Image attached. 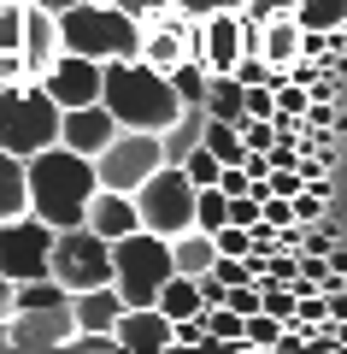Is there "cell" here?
<instances>
[{
	"label": "cell",
	"instance_id": "d4e9b609",
	"mask_svg": "<svg viewBox=\"0 0 347 354\" xmlns=\"http://www.w3.org/2000/svg\"><path fill=\"white\" fill-rule=\"evenodd\" d=\"M200 319H206V337H212V348H248V337H241V313L230 301H212V307H200Z\"/></svg>",
	"mask_w": 347,
	"mask_h": 354
},
{
	"label": "cell",
	"instance_id": "8992f818",
	"mask_svg": "<svg viewBox=\"0 0 347 354\" xmlns=\"http://www.w3.org/2000/svg\"><path fill=\"white\" fill-rule=\"evenodd\" d=\"M48 272L65 283V290H95V283H112V242L88 225H65L53 230V254H48Z\"/></svg>",
	"mask_w": 347,
	"mask_h": 354
},
{
	"label": "cell",
	"instance_id": "52a82bcc",
	"mask_svg": "<svg viewBox=\"0 0 347 354\" xmlns=\"http://www.w3.org/2000/svg\"><path fill=\"white\" fill-rule=\"evenodd\" d=\"M136 213H141V230H159V236H177V230L195 225V183H188L183 165L165 160L159 171H148V183H136Z\"/></svg>",
	"mask_w": 347,
	"mask_h": 354
},
{
	"label": "cell",
	"instance_id": "ac0fdd59",
	"mask_svg": "<svg viewBox=\"0 0 347 354\" xmlns=\"http://www.w3.org/2000/svg\"><path fill=\"white\" fill-rule=\"evenodd\" d=\"M118 313H124V295L112 290V283H95V290H77L71 295L77 330H112V325H118Z\"/></svg>",
	"mask_w": 347,
	"mask_h": 354
},
{
	"label": "cell",
	"instance_id": "e0dca14e",
	"mask_svg": "<svg viewBox=\"0 0 347 354\" xmlns=\"http://www.w3.org/2000/svg\"><path fill=\"white\" fill-rule=\"evenodd\" d=\"M83 225H88V230H100L106 242L130 236V230L141 225L136 195H124V189H95V201H88V218H83Z\"/></svg>",
	"mask_w": 347,
	"mask_h": 354
},
{
	"label": "cell",
	"instance_id": "2e32d148",
	"mask_svg": "<svg viewBox=\"0 0 347 354\" xmlns=\"http://www.w3.org/2000/svg\"><path fill=\"white\" fill-rule=\"evenodd\" d=\"M236 59H241V12H206L200 18V65L236 71Z\"/></svg>",
	"mask_w": 347,
	"mask_h": 354
},
{
	"label": "cell",
	"instance_id": "74e56055",
	"mask_svg": "<svg viewBox=\"0 0 347 354\" xmlns=\"http://www.w3.org/2000/svg\"><path fill=\"white\" fill-rule=\"evenodd\" d=\"M18 77H24V59L18 53H0V83H18Z\"/></svg>",
	"mask_w": 347,
	"mask_h": 354
},
{
	"label": "cell",
	"instance_id": "1f68e13d",
	"mask_svg": "<svg viewBox=\"0 0 347 354\" xmlns=\"http://www.w3.org/2000/svg\"><path fill=\"white\" fill-rule=\"evenodd\" d=\"M65 348L71 354H118V337H112V330H71Z\"/></svg>",
	"mask_w": 347,
	"mask_h": 354
},
{
	"label": "cell",
	"instance_id": "484cf974",
	"mask_svg": "<svg viewBox=\"0 0 347 354\" xmlns=\"http://www.w3.org/2000/svg\"><path fill=\"white\" fill-rule=\"evenodd\" d=\"M295 24L300 30H335V24H347V0H295Z\"/></svg>",
	"mask_w": 347,
	"mask_h": 354
},
{
	"label": "cell",
	"instance_id": "4dcf8cb0",
	"mask_svg": "<svg viewBox=\"0 0 347 354\" xmlns=\"http://www.w3.org/2000/svg\"><path fill=\"white\" fill-rule=\"evenodd\" d=\"M24 41V0H0V53H18Z\"/></svg>",
	"mask_w": 347,
	"mask_h": 354
},
{
	"label": "cell",
	"instance_id": "9a60e30c",
	"mask_svg": "<svg viewBox=\"0 0 347 354\" xmlns=\"http://www.w3.org/2000/svg\"><path fill=\"white\" fill-rule=\"evenodd\" d=\"M112 337H118V348H130V354H159V348H171V319L159 313V307H124L118 313V325H112Z\"/></svg>",
	"mask_w": 347,
	"mask_h": 354
},
{
	"label": "cell",
	"instance_id": "f35d334b",
	"mask_svg": "<svg viewBox=\"0 0 347 354\" xmlns=\"http://www.w3.org/2000/svg\"><path fill=\"white\" fill-rule=\"evenodd\" d=\"M324 254H330V272H341V278H347V248H341V242H335V248H324Z\"/></svg>",
	"mask_w": 347,
	"mask_h": 354
},
{
	"label": "cell",
	"instance_id": "d6986e66",
	"mask_svg": "<svg viewBox=\"0 0 347 354\" xmlns=\"http://www.w3.org/2000/svg\"><path fill=\"white\" fill-rule=\"evenodd\" d=\"M212 260H218V242H212V230L188 225L171 236V266L177 272H188V278H200V272H212Z\"/></svg>",
	"mask_w": 347,
	"mask_h": 354
},
{
	"label": "cell",
	"instance_id": "277c9868",
	"mask_svg": "<svg viewBox=\"0 0 347 354\" xmlns=\"http://www.w3.org/2000/svg\"><path fill=\"white\" fill-rule=\"evenodd\" d=\"M59 113L65 106L53 101L41 77H18V83H0V148L6 153H36L48 142H59Z\"/></svg>",
	"mask_w": 347,
	"mask_h": 354
},
{
	"label": "cell",
	"instance_id": "60d3db41",
	"mask_svg": "<svg viewBox=\"0 0 347 354\" xmlns=\"http://www.w3.org/2000/svg\"><path fill=\"white\" fill-rule=\"evenodd\" d=\"M330 337H335V348H347V319H330Z\"/></svg>",
	"mask_w": 347,
	"mask_h": 354
},
{
	"label": "cell",
	"instance_id": "b9f144b4",
	"mask_svg": "<svg viewBox=\"0 0 347 354\" xmlns=\"http://www.w3.org/2000/svg\"><path fill=\"white\" fill-rule=\"evenodd\" d=\"M41 6H48V12H65V6H77V0H41Z\"/></svg>",
	"mask_w": 347,
	"mask_h": 354
},
{
	"label": "cell",
	"instance_id": "30bf717a",
	"mask_svg": "<svg viewBox=\"0 0 347 354\" xmlns=\"http://www.w3.org/2000/svg\"><path fill=\"white\" fill-rule=\"evenodd\" d=\"M71 330H77L71 295H65V301H30V307H12V313H6V348H24V354L65 348Z\"/></svg>",
	"mask_w": 347,
	"mask_h": 354
},
{
	"label": "cell",
	"instance_id": "44dd1931",
	"mask_svg": "<svg viewBox=\"0 0 347 354\" xmlns=\"http://www.w3.org/2000/svg\"><path fill=\"white\" fill-rule=\"evenodd\" d=\"M30 213V177H24V153L0 148V218Z\"/></svg>",
	"mask_w": 347,
	"mask_h": 354
},
{
	"label": "cell",
	"instance_id": "836d02e7",
	"mask_svg": "<svg viewBox=\"0 0 347 354\" xmlns=\"http://www.w3.org/2000/svg\"><path fill=\"white\" fill-rule=\"evenodd\" d=\"M241 106H248V118H271L277 113V101H271L265 83H241Z\"/></svg>",
	"mask_w": 347,
	"mask_h": 354
},
{
	"label": "cell",
	"instance_id": "603a6c76",
	"mask_svg": "<svg viewBox=\"0 0 347 354\" xmlns=\"http://www.w3.org/2000/svg\"><path fill=\"white\" fill-rule=\"evenodd\" d=\"M153 307H159L165 319H188V313H200V290H195V278H188V272H171V278L159 283V295H153Z\"/></svg>",
	"mask_w": 347,
	"mask_h": 354
},
{
	"label": "cell",
	"instance_id": "ffe728a7",
	"mask_svg": "<svg viewBox=\"0 0 347 354\" xmlns=\"http://www.w3.org/2000/svg\"><path fill=\"white\" fill-rule=\"evenodd\" d=\"M200 136H206V106H183V113L159 130V148H165V160H171V165H183V153L200 148Z\"/></svg>",
	"mask_w": 347,
	"mask_h": 354
},
{
	"label": "cell",
	"instance_id": "ba28073f",
	"mask_svg": "<svg viewBox=\"0 0 347 354\" xmlns=\"http://www.w3.org/2000/svg\"><path fill=\"white\" fill-rule=\"evenodd\" d=\"M159 165H165L159 130H130V124H118V136L95 153L100 189H124V195L136 189V183H148V171H159Z\"/></svg>",
	"mask_w": 347,
	"mask_h": 354
},
{
	"label": "cell",
	"instance_id": "7c38bea8",
	"mask_svg": "<svg viewBox=\"0 0 347 354\" xmlns=\"http://www.w3.org/2000/svg\"><path fill=\"white\" fill-rule=\"evenodd\" d=\"M41 88H48L59 106H83L100 101V59H83V53H53V65L41 71Z\"/></svg>",
	"mask_w": 347,
	"mask_h": 354
},
{
	"label": "cell",
	"instance_id": "f546056e",
	"mask_svg": "<svg viewBox=\"0 0 347 354\" xmlns=\"http://www.w3.org/2000/svg\"><path fill=\"white\" fill-rule=\"evenodd\" d=\"M183 171H188V183H195V189H206V183H218L224 160L206 148V142H200V148H188V153H183Z\"/></svg>",
	"mask_w": 347,
	"mask_h": 354
},
{
	"label": "cell",
	"instance_id": "3957f363",
	"mask_svg": "<svg viewBox=\"0 0 347 354\" xmlns=\"http://www.w3.org/2000/svg\"><path fill=\"white\" fill-rule=\"evenodd\" d=\"M59 48L83 59H136L141 53V18L112 0H77L59 12Z\"/></svg>",
	"mask_w": 347,
	"mask_h": 354
},
{
	"label": "cell",
	"instance_id": "7402d4cb",
	"mask_svg": "<svg viewBox=\"0 0 347 354\" xmlns=\"http://www.w3.org/2000/svg\"><path fill=\"white\" fill-rule=\"evenodd\" d=\"M206 106L212 118H230V124H241L248 118V106H241V83H236V71H212L206 77Z\"/></svg>",
	"mask_w": 347,
	"mask_h": 354
},
{
	"label": "cell",
	"instance_id": "8d00e7d4",
	"mask_svg": "<svg viewBox=\"0 0 347 354\" xmlns=\"http://www.w3.org/2000/svg\"><path fill=\"white\" fill-rule=\"evenodd\" d=\"M112 6H124V12L148 18V12H159V6H171V0H112Z\"/></svg>",
	"mask_w": 347,
	"mask_h": 354
},
{
	"label": "cell",
	"instance_id": "5bb4252c",
	"mask_svg": "<svg viewBox=\"0 0 347 354\" xmlns=\"http://www.w3.org/2000/svg\"><path fill=\"white\" fill-rule=\"evenodd\" d=\"M59 53V12H48L41 0H24V41H18V59L24 77H41Z\"/></svg>",
	"mask_w": 347,
	"mask_h": 354
},
{
	"label": "cell",
	"instance_id": "d590c367",
	"mask_svg": "<svg viewBox=\"0 0 347 354\" xmlns=\"http://www.w3.org/2000/svg\"><path fill=\"white\" fill-rule=\"evenodd\" d=\"M241 12H253V18H283V12H295V0H241Z\"/></svg>",
	"mask_w": 347,
	"mask_h": 354
},
{
	"label": "cell",
	"instance_id": "83f0119b",
	"mask_svg": "<svg viewBox=\"0 0 347 354\" xmlns=\"http://www.w3.org/2000/svg\"><path fill=\"white\" fill-rule=\"evenodd\" d=\"M195 225H200V230H218V225H230V195H224L218 183L195 189Z\"/></svg>",
	"mask_w": 347,
	"mask_h": 354
},
{
	"label": "cell",
	"instance_id": "4316f807",
	"mask_svg": "<svg viewBox=\"0 0 347 354\" xmlns=\"http://www.w3.org/2000/svg\"><path fill=\"white\" fill-rule=\"evenodd\" d=\"M165 77H171V88H177V101H183V106H200V101H206V65H200V59H183V65H171V71H165Z\"/></svg>",
	"mask_w": 347,
	"mask_h": 354
},
{
	"label": "cell",
	"instance_id": "7a4b0ae2",
	"mask_svg": "<svg viewBox=\"0 0 347 354\" xmlns=\"http://www.w3.org/2000/svg\"><path fill=\"white\" fill-rule=\"evenodd\" d=\"M100 106L130 130H165L183 113L171 77L153 71L148 59H106L100 65Z\"/></svg>",
	"mask_w": 347,
	"mask_h": 354
},
{
	"label": "cell",
	"instance_id": "9c48e42d",
	"mask_svg": "<svg viewBox=\"0 0 347 354\" xmlns=\"http://www.w3.org/2000/svg\"><path fill=\"white\" fill-rule=\"evenodd\" d=\"M48 254H53V225H41L36 213L0 218V272L12 283L48 278Z\"/></svg>",
	"mask_w": 347,
	"mask_h": 354
},
{
	"label": "cell",
	"instance_id": "e575fe53",
	"mask_svg": "<svg viewBox=\"0 0 347 354\" xmlns=\"http://www.w3.org/2000/svg\"><path fill=\"white\" fill-rule=\"evenodd\" d=\"M171 6H183V12L206 18V12H241V0H171Z\"/></svg>",
	"mask_w": 347,
	"mask_h": 354
},
{
	"label": "cell",
	"instance_id": "f1b7e54d",
	"mask_svg": "<svg viewBox=\"0 0 347 354\" xmlns=\"http://www.w3.org/2000/svg\"><path fill=\"white\" fill-rule=\"evenodd\" d=\"M241 337H248V348H283V319L259 307V313L241 319Z\"/></svg>",
	"mask_w": 347,
	"mask_h": 354
},
{
	"label": "cell",
	"instance_id": "ab89813d",
	"mask_svg": "<svg viewBox=\"0 0 347 354\" xmlns=\"http://www.w3.org/2000/svg\"><path fill=\"white\" fill-rule=\"evenodd\" d=\"M12 313V278H6V272H0V319Z\"/></svg>",
	"mask_w": 347,
	"mask_h": 354
},
{
	"label": "cell",
	"instance_id": "6da1fadb",
	"mask_svg": "<svg viewBox=\"0 0 347 354\" xmlns=\"http://www.w3.org/2000/svg\"><path fill=\"white\" fill-rule=\"evenodd\" d=\"M24 177H30V213L41 225L65 230V225H83L88 218V201H95L100 177H95V160L65 142H48L24 160Z\"/></svg>",
	"mask_w": 347,
	"mask_h": 354
},
{
	"label": "cell",
	"instance_id": "5b68a950",
	"mask_svg": "<svg viewBox=\"0 0 347 354\" xmlns=\"http://www.w3.org/2000/svg\"><path fill=\"white\" fill-rule=\"evenodd\" d=\"M171 236L159 230H130V236L112 242V290L124 295V307H148L159 295V283L171 278Z\"/></svg>",
	"mask_w": 347,
	"mask_h": 354
},
{
	"label": "cell",
	"instance_id": "d6a6232c",
	"mask_svg": "<svg viewBox=\"0 0 347 354\" xmlns=\"http://www.w3.org/2000/svg\"><path fill=\"white\" fill-rule=\"evenodd\" d=\"M271 142H277V124H271V118H241V148H271Z\"/></svg>",
	"mask_w": 347,
	"mask_h": 354
},
{
	"label": "cell",
	"instance_id": "4fadbf2b",
	"mask_svg": "<svg viewBox=\"0 0 347 354\" xmlns=\"http://www.w3.org/2000/svg\"><path fill=\"white\" fill-rule=\"evenodd\" d=\"M112 136H118V118H112L100 101H83V106H65L59 113V142L77 148V153H88V160H95Z\"/></svg>",
	"mask_w": 347,
	"mask_h": 354
},
{
	"label": "cell",
	"instance_id": "cb8c5ba5",
	"mask_svg": "<svg viewBox=\"0 0 347 354\" xmlns=\"http://www.w3.org/2000/svg\"><path fill=\"white\" fill-rule=\"evenodd\" d=\"M265 59L271 65H283L288 71V59H300V24H295V12H283V18H265Z\"/></svg>",
	"mask_w": 347,
	"mask_h": 354
},
{
	"label": "cell",
	"instance_id": "7bdbcfd3",
	"mask_svg": "<svg viewBox=\"0 0 347 354\" xmlns=\"http://www.w3.org/2000/svg\"><path fill=\"white\" fill-rule=\"evenodd\" d=\"M0 348H6V319H0Z\"/></svg>",
	"mask_w": 347,
	"mask_h": 354
},
{
	"label": "cell",
	"instance_id": "8fae6325",
	"mask_svg": "<svg viewBox=\"0 0 347 354\" xmlns=\"http://www.w3.org/2000/svg\"><path fill=\"white\" fill-rule=\"evenodd\" d=\"M188 30H195V12H183V6H159V12L141 18V53L136 59H148L153 71H171V65L188 59Z\"/></svg>",
	"mask_w": 347,
	"mask_h": 354
}]
</instances>
